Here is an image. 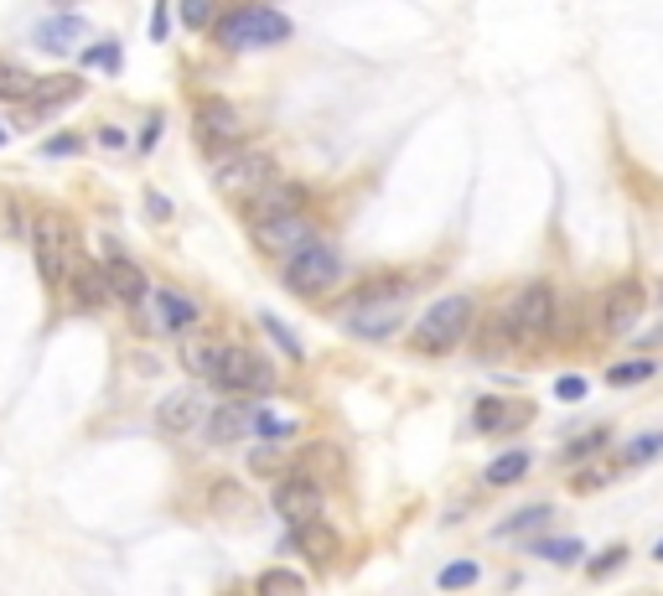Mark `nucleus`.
Wrapping results in <instances>:
<instances>
[{
	"mask_svg": "<svg viewBox=\"0 0 663 596\" xmlns=\"http://www.w3.org/2000/svg\"><path fill=\"white\" fill-rule=\"evenodd\" d=\"M555 312H560L555 285H549V280H528L524 291L508 301V327H513V342L528 348V342L549 338V332H555Z\"/></svg>",
	"mask_w": 663,
	"mask_h": 596,
	"instance_id": "4",
	"label": "nucleus"
},
{
	"mask_svg": "<svg viewBox=\"0 0 663 596\" xmlns=\"http://www.w3.org/2000/svg\"><path fill=\"white\" fill-rule=\"evenodd\" d=\"M83 16H73V11H58V16H47V21H37V32H32V42H37L47 58H62V52H73L83 42Z\"/></svg>",
	"mask_w": 663,
	"mask_h": 596,
	"instance_id": "19",
	"label": "nucleus"
},
{
	"mask_svg": "<svg viewBox=\"0 0 663 596\" xmlns=\"http://www.w3.org/2000/svg\"><path fill=\"white\" fill-rule=\"evenodd\" d=\"M68 291H73V306L79 312H98L104 301H109V280H104V265L94 259H73V270H68Z\"/></svg>",
	"mask_w": 663,
	"mask_h": 596,
	"instance_id": "20",
	"label": "nucleus"
},
{
	"mask_svg": "<svg viewBox=\"0 0 663 596\" xmlns=\"http://www.w3.org/2000/svg\"><path fill=\"white\" fill-rule=\"evenodd\" d=\"M528 420H534V405L528 399H503V395L477 399V410H472V425L482 436H513V431H524Z\"/></svg>",
	"mask_w": 663,
	"mask_h": 596,
	"instance_id": "14",
	"label": "nucleus"
},
{
	"mask_svg": "<svg viewBox=\"0 0 663 596\" xmlns=\"http://www.w3.org/2000/svg\"><path fill=\"white\" fill-rule=\"evenodd\" d=\"M472 327H477V301L472 296H441L415 317L410 348L415 353H426V358H446L472 338Z\"/></svg>",
	"mask_w": 663,
	"mask_h": 596,
	"instance_id": "1",
	"label": "nucleus"
},
{
	"mask_svg": "<svg viewBox=\"0 0 663 596\" xmlns=\"http://www.w3.org/2000/svg\"><path fill=\"white\" fill-rule=\"evenodd\" d=\"M223 358H229V348L223 342H187L182 348V369L193 378H202V384H218V374H223Z\"/></svg>",
	"mask_w": 663,
	"mask_h": 596,
	"instance_id": "22",
	"label": "nucleus"
},
{
	"mask_svg": "<svg viewBox=\"0 0 663 596\" xmlns=\"http://www.w3.org/2000/svg\"><path fill=\"white\" fill-rule=\"evenodd\" d=\"M316 223L306 219V213H291V219H265L254 223V249L270 259H291L295 249H306V244H316Z\"/></svg>",
	"mask_w": 663,
	"mask_h": 596,
	"instance_id": "11",
	"label": "nucleus"
},
{
	"mask_svg": "<svg viewBox=\"0 0 663 596\" xmlns=\"http://www.w3.org/2000/svg\"><path fill=\"white\" fill-rule=\"evenodd\" d=\"M643 596H659V592H643Z\"/></svg>",
	"mask_w": 663,
	"mask_h": 596,
	"instance_id": "48",
	"label": "nucleus"
},
{
	"mask_svg": "<svg viewBox=\"0 0 663 596\" xmlns=\"http://www.w3.org/2000/svg\"><path fill=\"white\" fill-rule=\"evenodd\" d=\"M653 560H663V539H659V545H653Z\"/></svg>",
	"mask_w": 663,
	"mask_h": 596,
	"instance_id": "46",
	"label": "nucleus"
},
{
	"mask_svg": "<svg viewBox=\"0 0 663 596\" xmlns=\"http://www.w3.org/2000/svg\"><path fill=\"white\" fill-rule=\"evenodd\" d=\"M275 182V156L270 151H229V156H218L213 166V187L223 192V198L234 202H249L259 187H270Z\"/></svg>",
	"mask_w": 663,
	"mask_h": 596,
	"instance_id": "6",
	"label": "nucleus"
},
{
	"mask_svg": "<svg viewBox=\"0 0 663 596\" xmlns=\"http://www.w3.org/2000/svg\"><path fill=\"white\" fill-rule=\"evenodd\" d=\"M663 457V431H648V436H632L623 446V467H643V461Z\"/></svg>",
	"mask_w": 663,
	"mask_h": 596,
	"instance_id": "29",
	"label": "nucleus"
},
{
	"mask_svg": "<svg viewBox=\"0 0 663 596\" xmlns=\"http://www.w3.org/2000/svg\"><path fill=\"white\" fill-rule=\"evenodd\" d=\"M291 431H295V420H275L270 410H254V436L280 441V436H291Z\"/></svg>",
	"mask_w": 663,
	"mask_h": 596,
	"instance_id": "37",
	"label": "nucleus"
},
{
	"mask_svg": "<svg viewBox=\"0 0 663 596\" xmlns=\"http://www.w3.org/2000/svg\"><path fill=\"white\" fill-rule=\"evenodd\" d=\"M104 280H109V296L125 301V306H140V301H146V291H151L146 270H140V265L125 255L119 244H104Z\"/></svg>",
	"mask_w": 663,
	"mask_h": 596,
	"instance_id": "15",
	"label": "nucleus"
},
{
	"mask_svg": "<svg viewBox=\"0 0 663 596\" xmlns=\"http://www.w3.org/2000/svg\"><path fill=\"white\" fill-rule=\"evenodd\" d=\"M602 446H612V431H606V425H596V431H585V436L570 441L566 452H560V461H566V467H575V461H591V457H602Z\"/></svg>",
	"mask_w": 663,
	"mask_h": 596,
	"instance_id": "28",
	"label": "nucleus"
},
{
	"mask_svg": "<svg viewBox=\"0 0 663 596\" xmlns=\"http://www.w3.org/2000/svg\"><path fill=\"white\" fill-rule=\"evenodd\" d=\"M73 151H83V136H53L42 145V156H73Z\"/></svg>",
	"mask_w": 663,
	"mask_h": 596,
	"instance_id": "40",
	"label": "nucleus"
},
{
	"mask_svg": "<svg viewBox=\"0 0 663 596\" xmlns=\"http://www.w3.org/2000/svg\"><path fill=\"white\" fill-rule=\"evenodd\" d=\"M32 83H37V73H26V68H16V62H0V100H26L32 94Z\"/></svg>",
	"mask_w": 663,
	"mask_h": 596,
	"instance_id": "33",
	"label": "nucleus"
},
{
	"mask_svg": "<svg viewBox=\"0 0 663 596\" xmlns=\"http://www.w3.org/2000/svg\"><path fill=\"white\" fill-rule=\"evenodd\" d=\"M528 550H534V556H545V560H555V565H575V560L585 556L581 539H534Z\"/></svg>",
	"mask_w": 663,
	"mask_h": 596,
	"instance_id": "31",
	"label": "nucleus"
},
{
	"mask_svg": "<svg viewBox=\"0 0 663 596\" xmlns=\"http://www.w3.org/2000/svg\"><path fill=\"white\" fill-rule=\"evenodd\" d=\"M83 94V79L79 73H42L37 83H32V94H26V115L42 119V115H53V109H62V104H73Z\"/></svg>",
	"mask_w": 663,
	"mask_h": 596,
	"instance_id": "17",
	"label": "nucleus"
},
{
	"mask_svg": "<svg viewBox=\"0 0 663 596\" xmlns=\"http://www.w3.org/2000/svg\"><path fill=\"white\" fill-rule=\"evenodd\" d=\"M555 395H560V399H585V378L566 374V378H560V384H555Z\"/></svg>",
	"mask_w": 663,
	"mask_h": 596,
	"instance_id": "42",
	"label": "nucleus"
},
{
	"mask_svg": "<svg viewBox=\"0 0 663 596\" xmlns=\"http://www.w3.org/2000/svg\"><path fill=\"white\" fill-rule=\"evenodd\" d=\"M280 265H286V291H291V296H306V301L327 296L332 285L342 280V259H337V249L322 244V238L306 244V249H295V255L280 259Z\"/></svg>",
	"mask_w": 663,
	"mask_h": 596,
	"instance_id": "5",
	"label": "nucleus"
},
{
	"mask_svg": "<svg viewBox=\"0 0 663 596\" xmlns=\"http://www.w3.org/2000/svg\"><path fill=\"white\" fill-rule=\"evenodd\" d=\"M202 425H208V446H239V441L254 431V405H244V399L213 405Z\"/></svg>",
	"mask_w": 663,
	"mask_h": 596,
	"instance_id": "18",
	"label": "nucleus"
},
{
	"mask_svg": "<svg viewBox=\"0 0 663 596\" xmlns=\"http://www.w3.org/2000/svg\"><path fill=\"white\" fill-rule=\"evenodd\" d=\"M627 556H632L627 545H606L602 556H591V560H585V576H591V581L617 576V571H623V565H627Z\"/></svg>",
	"mask_w": 663,
	"mask_h": 596,
	"instance_id": "32",
	"label": "nucleus"
},
{
	"mask_svg": "<svg viewBox=\"0 0 663 596\" xmlns=\"http://www.w3.org/2000/svg\"><path fill=\"white\" fill-rule=\"evenodd\" d=\"M172 37V5L156 0V11H151V42H166Z\"/></svg>",
	"mask_w": 663,
	"mask_h": 596,
	"instance_id": "39",
	"label": "nucleus"
},
{
	"mask_svg": "<svg viewBox=\"0 0 663 596\" xmlns=\"http://www.w3.org/2000/svg\"><path fill=\"white\" fill-rule=\"evenodd\" d=\"M270 503L291 529H301V524H316V518L327 514V488H322V477H312V472H286L270 488Z\"/></svg>",
	"mask_w": 663,
	"mask_h": 596,
	"instance_id": "8",
	"label": "nucleus"
},
{
	"mask_svg": "<svg viewBox=\"0 0 663 596\" xmlns=\"http://www.w3.org/2000/svg\"><path fill=\"white\" fill-rule=\"evenodd\" d=\"M405 291H410V285H394V291L363 285V291L342 306V327H348L352 338H373V342L394 338L399 322H405Z\"/></svg>",
	"mask_w": 663,
	"mask_h": 596,
	"instance_id": "3",
	"label": "nucleus"
},
{
	"mask_svg": "<svg viewBox=\"0 0 663 596\" xmlns=\"http://www.w3.org/2000/svg\"><path fill=\"white\" fill-rule=\"evenodd\" d=\"M648 312V291H643V280H612L606 285V296H602V332L606 338H623V332H632L638 322H643Z\"/></svg>",
	"mask_w": 663,
	"mask_h": 596,
	"instance_id": "10",
	"label": "nucleus"
},
{
	"mask_svg": "<svg viewBox=\"0 0 663 596\" xmlns=\"http://www.w3.org/2000/svg\"><path fill=\"white\" fill-rule=\"evenodd\" d=\"M218 389H229V395H270L275 369L259 353H249V348H229L223 374H218Z\"/></svg>",
	"mask_w": 663,
	"mask_h": 596,
	"instance_id": "12",
	"label": "nucleus"
},
{
	"mask_svg": "<svg viewBox=\"0 0 663 596\" xmlns=\"http://www.w3.org/2000/svg\"><path fill=\"white\" fill-rule=\"evenodd\" d=\"M182 21H187L193 32H213L218 0H182Z\"/></svg>",
	"mask_w": 663,
	"mask_h": 596,
	"instance_id": "35",
	"label": "nucleus"
},
{
	"mask_svg": "<svg viewBox=\"0 0 663 596\" xmlns=\"http://www.w3.org/2000/svg\"><path fill=\"white\" fill-rule=\"evenodd\" d=\"M254 596H306V576L291 571V565H270L259 576V586H254Z\"/></svg>",
	"mask_w": 663,
	"mask_h": 596,
	"instance_id": "26",
	"label": "nucleus"
},
{
	"mask_svg": "<svg viewBox=\"0 0 663 596\" xmlns=\"http://www.w3.org/2000/svg\"><path fill=\"white\" fill-rule=\"evenodd\" d=\"M259 322H265V332H270V338L280 342V348H286V353H291V358H301V342H295L291 332H286V327H280V322H275V317H259Z\"/></svg>",
	"mask_w": 663,
	"mask_h": 596,
	"instance_id": "41",
	"label": "nucleus"
},
{
	"mask_svg": "<svg viewBox=\"0 0 663 596\" xmlns=\"http://www.w3.org/2000/svg\"><path fill=\"white\" fill-rule=\"evenodd\" d=\"M291 21L270 11V5H244V47H280L291 42Z\"/></svg>",
	"mask_w": 663,
	"mask_h": 596,
	"instance_id": "21",
	"label": "nucleus"
},
{
	"mask_svg": "<svg viewBox=\"0 0 663 596\" xmlns=\"http://www.w3.org/2000/svg\"><path fill=\"white\" fill-rule=\"evenodd\" d=\"M32 255H37V276L42 285H68V270H73V259H79V238H73V223H68V213H58V208H42V213H32Z\"/></svg>",
	"mask_w": 663,
	"mask_h": 596,
	"instance_id": "2",
	"label": "nucleus"
},
{
	"mask_svg": "<svg viewBox=\"0 0 663 596\" xmlns=\"http://www.w3.org/2000/svg\"><path fill=\"white\" fill-rule=\"evenodd\" d=\"M534 467V457H528L524 446H513V452H503V457H492L488 461V472H482V482L488 488H508V482H519V477Z\"/></svg>",
	"mask_w": 663,
	"mask_h": 596,
	"instance_id": "24",
	"label": "nucleus"
},
{
	"mask_svg": "<svg viewBox=\"0 0 663 596\" xmlns=\"http://www.w3.org/2000/svg\"><path fill=\"white\" fill-rule=\"evenodd\" d=\"M146 198H151V202H146V208H151V219H172V202L161 198V192H146Z\"/></svg>",
	"mask_w": 663,
	"mask_h": 596,
	"instance_id": "43",
	"label": "nucleus"
},
{
	"mask_svg": "<svg viewBox=\"0 0 663 596\" xmlns=\"http://www.w3.org/2000/svg\"><path fill=\"white\" fill-rule=\"evenodd\" d=\"M306 202H312V192L301 187V182H280L275 177L270 187H259L249 198V219L265 223V219H291V213H306Z\"/></svg>",
	"mask_w": 663,
	"mask_h": 596,
	"instance_id": "16",
	"label": "nucleus"
},
{
	"mask_svg": "<svg viewBox=\"0 0 663 596\" xmlns=\"http://www.w3.org/2000/svg\"><path fill=\"white\" fill-rule=\"evenodd\" d=\"M83 68H104V73H115V68H119V47H115V42H104V47H94V52H83Z\"/></svg>",
	"mask_w": 663,
	"mask_h": 596,
	"instance_id": "38",
	"label": "nucleus"
},
{
	"mask_svg": "<svg viewBox=\"0 0 663 596\" xmlns=\"http://www.w3.org/2000/svg\"><path fill=\"white\" fill-rule=\"evenodd\" d=\"M156 136H161V115H151V119H146V136H140V145L151 151V145H156Z\"/></svg>",
	"mask_w": 663,
	"mask_h": 596,
	"instance_id": "44",
	"label": "nucleus"
},
{
	"mask_svg": "<svg viewBox=\"0 0 663 596\" xmlns=\"http://www.w3.org/2000/svg\"><path fill=\"white\" fill-rule=\"evenodd\" d=\"M477 576H482V565H477V560H451L446 571L435 576V586H441V592H462V586H472Z\"/></svg>",
	"mask_w": 663,
	"mask_h": 596,
	"instance_id": "34",
	"label": "nucleus"
},
{
	"mask_svg": "<svg viewBox=\"0 0 663 596\" xmlns=\"http://www.w3.org/2000/svg\"><path fill=\"white\" fill-rule=\"evenodd\" d=\"M612 472H617V467H602V461H596V467H581V472L570 477V493H602L606 482H612Z\"/></svg>",
	"mask_w": 663,
	"mask_h": 596,
	"instance_id": "36",
	"label": "nucleus"
},
{
	"mask_svg": "<svg viewBox=\"0 0 663 596\" xmlns=\"http://www.w3.org/2000/svg\"><path fill=\"white\" fill-rule=\"evenodd\" d=\"M653 374H659V358H627V363L606 369V384L612 389H632V384H648Z\"/></svg>",
	"mask_w": 663,
	"mask_h": 596,
	"instance_id": "27",
	"label": "nucleus"
},
{
	"mask_svg": "<svg viewBox=\"0 0 663 596\" xmlns=\"http://www.w3.org/2000/svg\"><path fill=\"white\" fill-rule=\"evenodd\" d=\"M0 145H5V125H0Z\"/></svg>",
	"mask_w": 663,
	"mask_h": 596,
	"instance_id": "47",
	"label": "nucleus"
},
{
	"mask_svg": "<svg viewBox=\"0 0 663 596\" xmlns=\"http://www.w3.org/2000/svg\"><path fill=\"white\" fill-rule=\"evenodd\" d=\"M136 312H140V322H146L156 338H182V332L197 322V306L182 296V291H172V285H151Z\"/></svg>",
	"mask_w": 663,
	"mask_h": 596,
	"instance_id": "9",
	"label": "nucleus"
},
{
	"mask_svg": "<svg viewBox=\"0 0 663 596\" xmlns=\"http://www.w3.org/2000/svg\"><path fill=\"white\" fill-rule=\"evenodd\" d=\"M208 420V395L202 389H166L156 405V425L166 431V436H187V431H197Z\"/></svg>",
	"mask_w": 663,
	"mask_h": 596,
	"instance_id": "13",
	"label": "nucleus"
},
{
	"mask_svg": "<svg viewBox=\"0 0 663 596\" xmlns=\"http://www.w3.org/2000/svg\"><path fill=\"white\" fill-rule=\"evenodd\" d=\"M193 136H197V145H202V151L229 156V151H239V145H244V136H249V119H244V109H234L229 100H208V104H197Z\"/></svg>",
	"mask_w": 663,
	"mask_h": 596,
	"instance_id": "7",
	"label": "nucleus"
},
{
	"mask_svg": "<svg viewBox=\"0 0 663 596\" xmlns=\"http://www.w3.org/2000/svg\"><path fill=\"white\" fill-rule=\"evenodd\" d=\"M549 518H555L549 503H528V509H519V514H508L492 535H498V539H519V535H528V529H545Z\"/></svg>",
	"mask_w": 663,
	"mask_h": 596,
	"instance_id": "25",
	"label": "nucleus"
},
{
	"mask_svg": "<svg viewBox=\"0 0 663 596\" xmlns=\"http://www.w3.org/2000/svg\"><path fill=\"white\" fill-rule=\"evenodd\" d=\"M213 42L223 47V52H244V5L213 21Z\"/></svg>",
	"mask_w": 663,
	"mask_h": 596,
	"instance_id": "30",
	"label": "nucleus"
},
{
	"mask_svg": "<svg viewBox=\"0 0 663 596\" xmlns=\"http://www.w3.org/2000/svg\"><path fill=\"white\" fill-rule=\"evenodd\" d=\"M295 550L312 560V565H332V560H337V529H332L327 518L301 524V529H295Z\"/></svg>",
	"mask_w": 663,
	"mask_h": 596,
	"instance_id": "23",
	"label": "nucleus"
},
{
	"mask_svg": "<svg viewBox=\"0 0 663 596\" xmlns=\"http://www.w3.org/2000/svg\"><path fill=\"white\" fill-rule=\"evenodd\" d=\"M98 140H104V145H125V130H115V125H109V130H98Z\"/></svg>",
	"mask_w": 663,
	"mask_h": 596,
	"instance_id": "45",
	"label": "nucleus"
}]
</instances>
